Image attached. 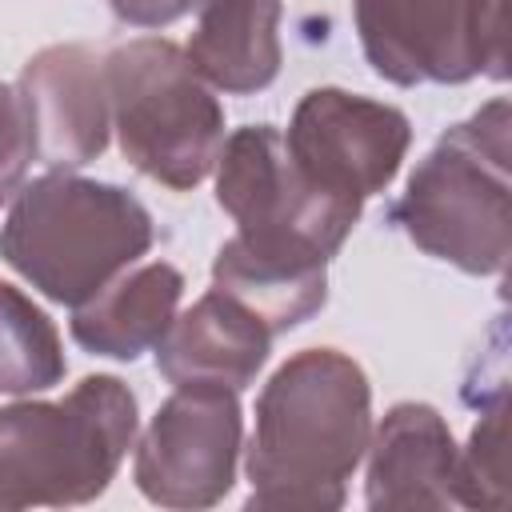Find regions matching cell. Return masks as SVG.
I'll list each match as a JSON object with an SVG mask.
<instances>
[{"label": "cell", "mask_w": 512, "mask_h": 512, "mask_svg": "<svg viewBox=\"0 0 512 512\" xmlns=\"http://www.w3.org/2000/svg\"><path fill=\"white\" fill-rule=\"evenodd\" d=\"M372 440V388L336 348L284 360L256 396L248 440V508L332 512Z\"/></svg>", "instance_id": "cell-1"}, {"label": "cell", "mask_w": 512, "mask_h": 512, "mask_svg": "<svg viewBox=\"0 0 512 512\" xmlns=\"http://www.w3.org/2000/svg\"><path fill=\"white\" fill-rule=\"evenodd\" d=\"M152 240V216L128 188L52 168L16 188L0 256L48 300L76 308L132 268Z\"/></svg>", "instance_id": "cell-2"}, {"label": "cell", "mask_w": 512, "mask_h": 512, "mask_svg": "<svg viewBox=\"0 0 512 512\" xmlns=\"http://www.w3.org/2000/svg\"><path fill=\"white\" fill-rule=\"evenodd\" d=\"M508 200V100L496 96L432 144L392 204V220L428 256L472 276H500L512 248Z\"/></svg>", "instance_id": "cell-3"}, {"label": "cell", "mask_w": 512, "mask_h": 512, "mask_svg": "<svg viewBox=\"0 0 512 512\" xmlns=\"http://www.w3.org/2000/svg\"><path fill=\"white\" fill-rule=\"evenodd\" d=\"M140 428L120 376H84L64 400L0 408V508L96 500Z\"/></svg>", "instance_id": "cell-4"}, {"label": "cell", "mask_w": 512, "mask_h": 512, "mask_svg": "<svg viewBox=\"0 0 512 512\" xmlns=\"http://www.w3.org/2000/svg\"><path fill=\"white\" fill-rule=\"evenodd\" d=\"M108 112L128 164L172 192L196 188L224 148V108L188 52L140 36L104 56Z\"/></svg>", "instance_id": "cell-5"}, {"label": "cell", "mask_w": 512, "mask_h": 512, "mask_svg": "<svg viewBox=\"0 0 512 512\" xmlns=\"http://www.w3.org/2000/svg\"><path fill=\"white\" fill-rule=\"evenodd\" d=\"M216 200L236 220V244L260 260L328 268L364 204L312 184L272 124L236 128L216 156Z\"/></svg>", "instance_id": "cell-6"}, {"label": "cell", "mask_w": 512, "mask_h": 512, "mask_svg": "<svg viewBox=\"0 0 512 512\" xmlns=\"http://www.w3.org/2000/svg\"><path fill=\"white\" fill-rule=\"evenodd\" d=\"M352 16L368 64L400 88L504 76V0H352Z\"/></svg>", "instance_id": "cell-7"}, {"label": "cell", "mask_w": 512, "mask_h": 512, "mask_svg": "<svg viewBox=\"0 0 512 512\" xmlns=\"http://www.w3.org/2000/svg\"><path fill=\"white\" fill-rule=\"evenodd\" d=\"M408 144L412 124L400 108L344 88L304 92L284 132L288 156L312 184L360 204L396 180Z\"/></svg>", "instance_id": "cell-8"}, {"label": "cell", "mask_w": 512, "mask_h": 512, "mask_svg": "<svg viewBox=\"0 0 512 512\" xmlns=\"http://www.w3.org/2000/svg\"><path fill=\"white\" fill-rule=\"evenodd\" d=\"M244 416L228 388H176L136 448V484L164 508H208L236 480Z\"/></svg>", "instance_id": "cell-9"}, {"label": "cell", "mask_w": 512, "mask_h": 512, "mask_svg": "<svg viewBox=\"0 0 512 512\" xmlns=\"http://www.w3.org/2000/svg\"><path fill=\"white\" fill-rule=\"evenodd\" d=\"M20 96L32 120L36 160L48 168H80L108 148V80L104 56L88 44H52L20 72Z\"/></svg>", "instance_id": "cell-10"}, {"label": "cell", "mask_w": 512, "mask_h": 512, "mask_svg": "<svg viewBox=\"0 0 512 512\" xmlns=\"http://www.w3.org/2000/svg\"><path fill=\"white\" fill-rule=\"evenodd\" d=\"M368 508H452L460 504V448L448 420L420 400L388 408L368 440Z\"/></svg>", "instance_id": "cell-11"}, {"label": "cell", "mask_w": 512, "mask_h": 512, "mask_svg": "<svg viewBox=\"0 0 512 512\" xmlns=\"http://www.w3.org/2000/svg\"><path fill=\"white\" fill-rule=\"evenodd\" d=\"M272 348L268 324L220 288H208L156 344V368L176 388L240 392L256 380Z\"/></svg>", "instance_id": "cell-12"}, {"label": "cell", "mask_w": 512, "mask_h": 512, "mask_svg": "<svg viewBox=\"0 0 512 512\" xmlns=\"http://www.w3.org/2000/svg\"><path fill=\"white\" fill-rule=\"evenodd\" d=\"M180 296L184 276L168 260H136L96 296L72 308V340L96 356L136 360L140 352L160 344V336L176 320Z\"/></svg>", "instance_id": "cell-13"}, {"label": "cell", "mask_w": 512, "mask_h": 512, "mask_svg": "<svg viewBox=\"0 0 512 512\" xmlns=\"http://www.w3.org/2000/svg\"><path fill=\"white\" fill-rule=\"evenodd\" d=\"M188 40L192 68L220 92L248 96L280 72V0H200Z\"/></svg>", "instance_id": "cell-14"}, {"label": "cell", "mask_w": 512, "mask_h": 512, "mask_svg": "<svg viewBox=\"0 0 512 512\" xmlns=\"http://www.w3.org/2000/svg\"><path fill=\"white\" fill-rule=\"evenodd\" d=\"M212 284L256 312L272 336L296 328L328 300V268H288L248 256L236 240H224L212 260Z\"/></svg>", "instance_id": "cell-15"}, {"label": "cell", "mask_w": 512, "mask_h": 512, "mask_svg": "<svg viewBox=\"0 0 512 512\" xmlns=\"http://www.w3.org/2000/svg\"><path fill=\"white\" fill-rule=\"evenodd\" d=\"M64 372L68 360L48 312L32 304L16 284L0 280V392H48L64 380Z\"/></svg>", "instance_id": "cell-16"}, {"label": "cell", "mask_w": 512, "mask_h": 512, "mask_svg": "<svg viewBox=\"0 0 512 512\" xmlns=\"http://www.w3.org/2000/svg\"><path fill=\"white\" fill-rule=\"evenodd\" d=\"M504 400L496 396L472 428L468 448L460 452V504L468 508H504L508 504V452H504Z\"/></svg>", "instance_id": "cell-17"}, {"label": "cell", "mask_w": 512, "mask_h": 512, "mask_svg": "<svg viewBox=\"0 0 512 512\" xmlns=\"http://www.w3.org/2000/svg\"><path fill=\"white\" fill-rule=\"evenodd\" d=\"M32 160H36V140H32V120H28L24 96H20V88L0 80V204H8L16 196Z\"/></svg>", "instance_id": "cell-18"}, {"label": "cell", "mask_w": 512, "mask_h": 512, "mask_svg": "<svg viewBox=\"0 0 512 512\" xmlns=\"http://www.w3.org/2000/svg\"><path fill=\"white\" fill-rule=\"evenodd\" d=\"M112 12L124 20V24H136V28H164L172 20H180L184 12H192L200 0H108Z\"/></svg>", "instance_id": "cell-19"}]
</instances>
